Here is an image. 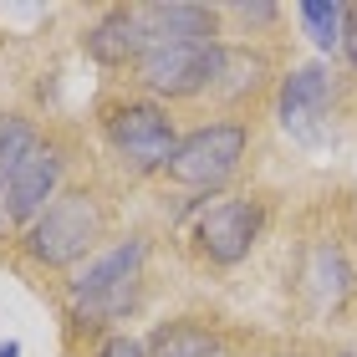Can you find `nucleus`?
Segmentation results:
<instances>
[{"instance_id": "nucleus-1", "label": "nucleus", "mask_w": 357, "mask_h": 357, "mask_svg": "<svg viewBox=\"0 0 357 357\" xmlns=\"http://www.w3.org/2000/svg\"><path fill=\"white\" fill-rule=\"evenodd\" d=\"M143 266H149V240L143 235H123V240H112V245H102L97 255H87L67 281L72 321H87V327L123 321V312L138 306Z\"/></svg>"}, {"instance_id": "nucleus-2", "label": "nucleus", "mask_w": 357, "mask_h": 357, "mask_svg": "<svg viewBox=\"0 0 357 357\" xmlns=\"http://www.w3.org/2000/svg\"><path fill=\"white\" fill-rule=\"evenodd\" d=\"M26 240V255L46 271H72L82 266L87 255L102 250L107 240V204L97 199L92 189H61L52 209L21 235Z\"/></svg>"}, {"instance_id": "nucleus-3", "label": "nucleus", "mask_w": 357, "mask_h": 357, "mask_svg": "<svg viewBox=\"0 0 357 357\" xmlns=\"http://www.w3.org/2000/svg\"><path fill=\"white\" fill-rule=\"evenodd\" d=\"M102 138L133 174H164V164L174 158L184 133L174 128L164 102H153V97H123V102L102 107Z\"/></svg>"}, {"instance_id": "nucleus-4", "label": "nucleus", "mask_w": 357, "mask_h": 357, "mask_svg": "<svg viewBox=\"0 0 357 357\" xmlns=\"http://www.w3.org/2000/svg\"><path fill=\"white\" fill-rule=\"evenodd\" d=\"M245 153H250V128L240 118H215L178 138L174 158L164 164V178L178 189H225L235 169L245 164Z\"/></svg>"}, {"instance_id": "nucleus-5", "label": "nucleus", "mask_w": 357, "mask_h": 357, "mask_svg": "<svg viewBox=\"0 0 357 357\" xmlns=\"http://www.w3.org/2000/svg\"><path fill=\"white\" fill-rule=\"evenodd\" d=\"M220 56L225 41H189V46H149L143 61L133 67L138 87L149 97H164V102H184V97H199L215 87L220 77Z\"/></svg>"}, {"instance_id": "nucleus-6", "label": "nucleus", "mask_w": 357, "mask_h": 357, "mask_svg": "<svg viewBox=\"0 0 357 357\" xmlns=\"http://www.w3.org/2000/svg\"><path fill=\"white\" fill-rule=\"evenodd\" d=\"M61 174H67V153L41 138V149L15 169V178L6 189H0V235H6V230L26 235L31 225L52 209V199L61 194Z\"/></svg>"}, {"instance_id": "nucleus-7", "label": "nucleus", "mask_w": 357, "mask_h": 357, "mask_svg": "<svg viewBox=\"0 0 357 357\" xmlns=\"http://www.w3.org/2000/svg\"><path fill=\"white\" fill-rule=\"evenodd\" d=\"M261 204L255 199H220L194 225V245L209 266H240L261 240Z\"/></svg>"}, {"instance_id": "nucleus-8", "label": "nucleus", "mask_w": 357, "mask_h": 357, "mask_svg": "<svg viewBox=\"0 0 357 357\" xmlns=\"http://www.w3.org/2000/svg\"><path fill=\"white\" fill-rule=\"evenodd\" d=\"M332 72L321 67V61H306V67H291L281 77V92H275V118H281V128L296 143H317L321 138V123H327L332 112Z\"/></svg>"}, {"instance_id": "nucleus-9", "label": "nucleus", "mask_w": 357, "mask_h": 357, "mask_svg": "<svg viewBox=\"0 0 357 357\" xmlns=\"http://www.w3.org/2000/svg\"><path fill=\"white\" fill-rule=\"evenodd\" d=\"M82 52L97 61V67H128V72H133L138 61H143V52H149L138 6H112V10H102V15L87 26Z\"/></svg>"}, {"instance_id": "nucleus-10", "label": "nucleus", "mask_w": 357, "mask_h": 357, "mask_svg": "<svg viewBox=\"0 0 357 357\" xmlns=\"http://www.w3.org/2000/svg\"><path fill=\"white\" fill-rule=\"evenodd\" d=\"M138 15H143V41H149V46L220 41V10H215V6L169 0V6H138Z\"/></svg>"}, {"instance_id": "nucleus-11", "label": "nucleus", "mask_w": 357, "mask_h": 357, "mask_svg": "<svg viewBox=\"0 0 357 357\" xmlns=\"http://www.w3.org/2000/svg\"><path fill=\"white\" fill-rule=\"evenodd\" d=\"M306 291H312L317 312H342V301L352 291V266L337 245H317L306 255Z\"/></svg>"}, {"instance_id": "nucleus-12", "label": "nucleus", "mask_w": 357, "mask_h": 357, "mask_svg": "<svg viewBox=\"0 0 357 357\" xmlns=\"http://www.w3.org/2000/svg\"><path fill=\"white\" fill-rule=\"evenodd\" d=\"M266 72H271V61L261 52H250V46H225V56H220V77H215V97H255L266 82Z\"/></svg>"}, {"instance_id": "nucleus-13", "label": "nucleus", "mask_w": 357, "mask_h": 357, "mask_svg": "<svg viewBox=\"0 0 357 357\" xmlns=\"http://www.w3.org/2000/svg\"><path fill=\"white\" fill-rule=\"evenodd\" d=\"M215 352H225L220 332L204 321H164L149 337V357H215Z\"/></svg>"}, {"instance_id": "nucleus-14", "label": "nucleus", "mask_w": 357, "mask_h": 357, "mask_svg": "<svg viewBox=\"0 0 357 357\" xmlns=\"http://www.w3.org/2000/svg\"><path fill=\"white\" fill-rule=\"evenodd\" d=\"M301 31L312 36L317 52H342L347 46V26H352V6H337V0H306L296 6Z\"/></svg>"}, {"instance_id": "nucleus-15", "label": "nucleus", "mask_w": 357, "mask_h": 357, "mask_svg": "<svg viewBox=\"0 0 357 357\" xmlns=\"http://www.w3.org/2000/svg\"><path fill=\"white\" fill-rule=\"evenodd\" d=\"M36 149H41V128L31 118H21V112H6V118H0V189L10 184L15 169H21Z\"/></svg>"}, {"instance_id": "nucleus-16", "label": "nucleus", "mask_w": 357, "mask_h": 357, "mask_svg": "<svg viewBox=\"0 0 357 357\" xmlns=\"http://www.w3.org/2000/svg\"><path fill=\"white\" fill-rule=\"evenodd\" d=\"M92 357H149V342H138V337H128V332H112L97 342Z\"/></svg>"}, {"instance_id": "nucleus-17", "label": "nucleus", "mask_w": 357, "mask_h": 357, "mask_svg": "<svg viewBox=\"0 0 357 357\" xmlns=\"http://www.w3.org/2000/svg\"><path fill=\"white\" fill-rule=\"evenodd\" d=\"M220 15H235V21H245V26H271L275 15H281V6H266V0L261 6H245V0H240V6H225Z\"/></svg>"}, {"instance_id": "nucleus-18", "label": "nucleus", "mask_w": 357, "mask_h": 357, "mask_svg": "<svg viewBox=\"0 0 357 357\" xmlns=\"http://www.w3.org/2000/svg\"><path fill=\"white\" fill-rule=\"evenodd\" d=\"M342 52H347L352 67H357V6H352V26H347V46H342Z\"/></svg>"}, {"instance_id": "nucleus-19", "label": "nucleus", "mask_w": 357, "mask_h": 357, "mask_svg": "<svg viewBox=\"0 0 357 357\" xmlns=\"http://www.w3.org/2000/svg\"><path fill=\"white\" fill-rule=\"evenodd\" d=\"M0 357H21V342H0Z\"/></svg>"}, {"instance_id": "nucleus-20", "label": "nucleus", "mask_w": 357, "mask_h": 357, "mask_svg": "<svg viewBox=\"0 0 357 357\" xmlns=\"http://www.w3.org/2000/svg\"><path fill=\"white\" fill-rule=\"evenodd\" d=\"M337 357H357V347H347V352H337Z\"/></svg>"}, {"instance_id": "nucleus-21", "label": "nucleus", "mask_w": 357, "mask_h": 357, "mask_svg": "<svg viewBox=\"0 0 357 357\" xmlns=\"http://www.w3.org/2000/svg\"><path fill=\"white\" fill-rule=\"evenodd\" d=\"M215 357H230V352H215Z\"/></svg>"}]
</instances>
